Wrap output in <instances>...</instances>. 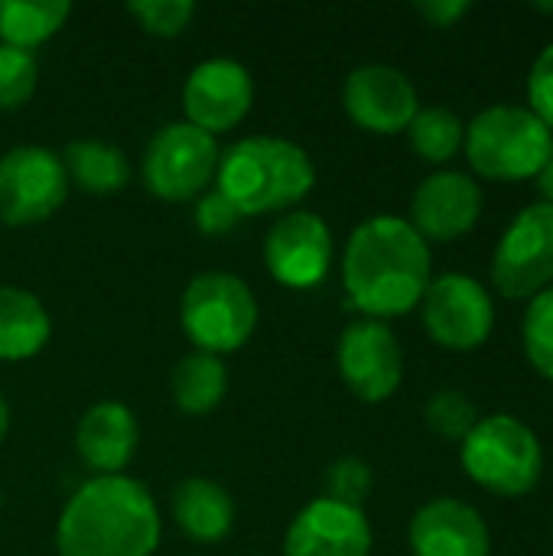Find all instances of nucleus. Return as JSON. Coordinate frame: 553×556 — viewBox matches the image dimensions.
I'll return each mask as SVG.
<instances>
[{
    "label": "nucleus",
    "instance_id": "nucleus-1",
    "mask_svg": "<svg viewBox=\"0 0 553 556\" xmlns=\"http://www.w3.org/2000/svg\"><path fill=\"white\" fill-rule=\"evenodd\" d=\"M430 244L401 215L365 218L342 251V287L365 319H398L420 306L433 280Z\"/></svg>",
    "mask_w": 553,
    "mask_h": 556
},
{
    "label": "nucleus",
    "instance_id": "nucleus-2",
    "mask_svg": "<svg viewBox=\"0 0 553 556\" xmlns=\"http://www.w3.org/2000/svg\"><path fill=\"white\" fill-rule=\"evenodd\" d=\"M160 538L156 498L130 476H91L55 521L59 556H153Z\"/></svg>",
    "mask_w": 553,
    "mask_h": 556
},
{
    "label": "nucleus",
    "instance_id": "nucleus-3",
    "mask_svg": "<svg viewBox=\"0 0 553 556\" xmlns=\"http://www.w3.org/2000/svg\"><path fill=\"white\" fill-rule=\"evenodd\" d=\"M215 189L241 218L297 208L316 186L313 156L287 137H244L218 160Z\"/></svg>",
    "mask_w": 553,
    "mask_h": 556
},
{
    "label": "nucleus",
    "instance_id": "nucleus-4",
    "mask_svg": "<svg viewBox=\"0 0 553 556\" xmlns=\"http://www.w3.org/2000/svg\"><path fill=\"white\" fill-rule=\"evenodd\" d=\"M553 150V134L528 104H489L466 124L463 153L492 182L535 179Z\"/></svg>",
    "mask_w": 553,
    "mask_h": 556
},
{
    "label": "nucleus",
    "instance_id": "nucleus-5",
    "mask_svg": "<svg viewBox=\"0 0 553 556\" xmlns=\"http://www.w3.org/2000/svg\"><path fill=\"white\" fill-rule=\"evenodd\" d=\"M466 476L495 498H525L544 476V446L515 414H489L460 443Z\"/></svg>",
    "mask_w": 553,
    "mask_h": 556
},
{
    "label": "nucleus",
    "instance_id": "nucleus-6",
    "mask_svg": "<svg viewBox=\"0 0 553 556\" xmlns=\"http://www.w3.org/2000/svg\"><path fill=\"white\" fill-rule=\"evenodd\" d=\"M257 296L254 290L228 270H205L192 277L179 300V326L196 352L228 355L248 345L257 329Z\"/></svg>",
    "mask_w": 553,
    "mask_h": 556
},
{
    "label": "nucleus",
    "instance_id": "nucleus-7",
    "mask_svg": "<svg viewBox=\"0 0 553 556\" xmlns=\"http://www.w3.org/2000/svg\"><path fill=\"white\" fill-rule=\"evenodd\" d=\"M218 160L222 150L212 134L186 121H176L150 137L143 150L140 176L150 195L163 202H186L202 195L209 182H215Z\"/></svg>",
    "mask_w": 553,
    "mask_h": 556
},
{
    "label": "nucleus",
    "instance_id": "nucleus-8",
    "mask_svg": "<svg viewBox=\"0 0 553 556\" xmlns=\"http://www.w3.org/2000/svg\"><path fill=\"white\" fill-rule=\"evenodd\" d=\"M420 319H424L427 336L440 349L473 352L492 339L495 300L482 280L450 270L430 280L420 300Z\"/></svg>",
    "mask_w": 553,
    "mask_h": 556
},
{
    "label": "nucleus",
    "instance_id": "nucleus-9",
    "mask_svg": "<svg viewBox=\"0 0 553 556\" xmlns=\"http://www.w3.org/2000/svg\"><path fill=\"white\" fill-rule=\"evenodd\" d=\"M492 287L505 300H535L553 287V205L521 208L492 254Z\"/></svg>",
    "mask_w": 553,
    "mask_h": 556
},
{
    "label": "nucleus",
    "instance_id": "nucleus-10",
    "mask_svg": "<svg viewBox=\"0 0 553 556\" xmlns=\"http://www.w3.org/2000/svg\"><path fill=\"white\" fill-rule=\"evenodd\" d=\"M68 195L62 160L36 143L13 147L0 156V222L10 228L52 218Z\"/></svg>",
    "mask_w": 553,
    "mask_h": 556
},
{
    "label": "nucleus",
    "instance_id": "nucleus-11",
    "mask_svg": "<svg viewBox=\"0 0 553 556\" xmlns=\"http://www.w3.org/2000/svg\"><path fill=\"white\" fill-rule=\"evenodd\" d=\"M336 368L352 397L385 404L404 381V349L388 323L355 319L336 342Z\"/></svg>",
    "mask_w": 553,
    "mask_h": 556
},
{
    "label": "nucleus",
    "instance_id": "nucleus-12",
    "mask_svg": "<svg viewBox=\"0 0 553 556\" xmlns=\"http://www.w3.org/2000/svg\"><path fill=\"white\" fill-rule=\"evenodd\" d=\"M336 241L323 215L310 208L284 212L264 238V264L271 277L290 290H313L329 277Z\"/></svg>",
    "mask_w": 553,
    "mask_h": 556
},
{
    "label": "nucleus",
    "instance_id": "nucleus-13",
    "mask_svg": "<svg viewBox=\"0 0 553 556\" xmlns=\"http://www.w3.org/2000/svg\"><path fill=\"white\" fill-rule=\"evenodd\" d=\"M342 108L355 127L378 137H394L411 127L420 111V98L407 72L385 62H368L349 72L342 85Z\"/></svg>",
    "mask_w": 553,
    "mask_h": 556
},
{
    "label": "nucleus",
    "instance_id": "nucleus-14",
    "mask_svg": "<svg viewBox=\"0 0 553 556\" xmlns=\"http://www.w3.org/2000/svg\"><path fill=\"white\" fill-rule=\"evenodd\" d=\"M254 104V78L238 59H205L183 85L186 124L218 137L235 130Z\"/></svg>",
    "mask_w": 553,
    "mask_h": 556
},
{
    "label": "nucleus",
    "instance_id": "nucleus-15",
    "mask_svg": "<svg viewBox=\"0 0 553 556\" xmlns=\"http://www.w3.org/2000/svg\"><path fill=\"white\" fill-rule=\"evenodd\" d=\"M482 186L460 169H437L411 195V228L430 244L469 235L482 218Z\"/></svg>",
    "mask_w": 553,
    "mask_h": 556
},
{
    "label": "nucleus",
    "instance_id": "nucleus-16",
    "mask_svg": "<svg viewBox=\"0 0 553 556\" xmlns=\"http://www.w3.org/2000/svg\"><path fill=\"white\" fill-rule=\"evenodd\" d=\"M375 534L362 508L313 498L287 528L284 556H372Z\"/></svg>",
    "mask_w": 553,
    "mask_h": 556
},
{
    "label": "nucleus",
    "instance_id": "nucleus-17",
    "mask_svg": "<svg viewBox=\"0 0 553 556\" xmlns=\"http://www.w3.org/2000/svg\"><path fill=\"white\" fill-rule=\"evenodd\" d=\"M407 547L414 556H489L492 534L473 505L460 498H433L414 511Z\"/></svg>",
    "mask_w": 553,
    "mask_h": 556
},
{
    "label": "nucleus",
    "instance_id": "nucleus-18",
    "mask_svg": "<svg viewBox=\"0 0 553 556\" xmlns=\"http://www.w3.org/2000/svg\"><path fill=\"white\" fill-rule=\"evenodd\" d=\"M140 427L127 404L98 401L75 427V453L95 476H124L137 456Z\"/></svg>",
    "mask_w": 553,
    "mask_h": 556
},
{
    "label": "nucleus",
    "instance_id": "nucleus-19",
    "mask_svg": "<svg viewBox=\"0 0 553 556\" xmlns=\"http://www.w3.org/2000/svg\"><path fill=\"white\" fill-rule=\"evenodd\" d=\"M173 521L196 544H218L235 528V498L212 479H186L173 492Z\"/></svg>",
    "mask_w": 553,
    "mask_h": 556
},
{
    "label": "nucleus",
    "instance_id": "nucleus-20",
    "mask_svg": "<svg viewBox=\"0 0 553 556\" xmlns=\"http://www.w3.org/2000/svg\"><path fill=\"white\" fill-rule=\"evenodd\" d=\"M52 339V316L23 287L0 283V362L36 358Z\"/></svg>",
    "mask_w": 553,
    "mask_h": 556
},
{
    "label": "nucleus",
    "instance_id": "nucleus-21",
    "mask_svg": "<svg viewBox=\"0 0 553 556\" xmlns=\"http://www.w3.org/2000/svg\"><path fill=\"white\" fill-rule=\"evenodd\" d=\"M59 160L65 166L68 182L91 195H114L130 182L127 153L108 140H72Z\"/></svg>",
    "mask_w": 553,
    "mask_h": 556
},
{
    "label": "nucleus",
    "instance_id": "nucleus-22",
    "mask_svg": "<svg viewBox=\"0 0 553 556\" xmlns=\"http://www.w3.org/2000/svg\"><path fill=\"white\" fill-rule=\"evenodd\" d=\"M169 391H173V404L186 417H205L228 394V368L215 355L192 352V355L176 362L173 378H169Z\"/></svg>",
    "mask_w": 553,
    "mask_h": 556
},
{
    "label": "nucleus",
    "instance_id": "nucleus-23",
    "mask_svg": "<svg viewBox=\"0 0 553 556\" xmlns=\"http://www.w3.org/2000/svg\"><path fill=\"white\" fill-rule=\"evenodd\" d=\"M72 16L68 0H0V46L33 52Z\"/></svg>",
    "mask_w": 553,
    "mask_h": 556
},
{
    "label": "nucleus",
    "instance_id": "nucleus-24",
    "mask_svg": "<svg viewBox=\"0 0 553 556\" xmlns=\"http://www.w3.org/2000/svg\"><path fill=\"white\" fill-rule=\"evenodd\" d=\"M407 140L424 163L443 166L463 150L466 121L447 104H430L414 114V121L407 127Z\"/></svg>",
    "mask_w": 553,
    "mask_h": 556
},
{
    "label": "nucleus",
    "instance_id": "nucleus-25",
    "mask_svg": "<svg viewBox=\"0 0 553 556\" xmlns=\"http://www.w3.org/2000/svg\"><path fill=\"white\" fill-rule=\"evenodd\" d=\"M521 345L528 365L553 384V287L528 300L521 319Z\"/></svg>",
    "mask_w": 553,
    "mask_h": 556
},
{
    "label": "nucleus",
    "instance_id": "nucleus-26",
    "mask_svg": "<svg viewBox=\"0 0 553 556\" xmlns=\"http://www.w3.org/2000/svg\"><path fill=\"white\" fill-rule=\"evenodd\" d=\"M424 420L427 427L450 443H463L469 437V430L479 424V410L473 404V397L460 388H440L427 407H424Z\"/></svg>",
    "mask_w": 553,
    "mask_h": 556
},
{
    "label": "nucleus",
    "instance_id": "nucleus-27",
    "mask_svg": "<svg viewBox=\"0 0 553 556\" xmlns=\"http://www.w3.org/2000/svg\"><path fill=\"white\" fill-rule=\"evenodd\" d=\"M39 85V62L33 52L0 46V111H20Z\"/></svg>",
    "mask_w": 553,
    "mask_h": 556
},
{
    "label": "nucleus",
    "instance_id": "nucleus-28",
    "mask_svg": "<svg viewBox=\"0 0 553 556\" xmlns=\"http://www.w3.org/2000/svg\"><path fill=\"white\" fill-rule=\"evenodd\" d=\"M127 13L140 23L143 33L173 39L189 29L196 16V3L192 0H134L127 3Z\"/></svg>",
    "mask_w": 553,
    "mask_h": 556
},
{
    "label": "nucleus",
    "instance_id": "nucleus-29",
    "mask_svg": "<svg viewBox=\"0 0 553 556\" xmlns=\"http://www.w3.org/2000/svg\"><path fill=\"white\" fill-rule=\"evenodd\" d=\"M372 485H375L372 466L359 456H342L326 469V498L332 502L362 508L365 498L372 495Z\"/></svg>",
    "mask_w": 553,
    "mask_h": 556
},
{
    "label": "nucleus",
    "instance_id": "nucleus-30",
    "mask_svg": "<svg viewBox=\"0 0 553 556\" xmlns=\"http://www.w3.org/2000/svg\"><path fill=\"white\" fill-rule=\"evenodd\" d=\"M525 91H528V108L544 121V127L553 134V42H548L538 52V59L531 62Z\"/></svg>",
    "mask_w": 553,
    "mask_h": 556
},
{
    "label": "nucleus",
    "instance_id": "nucleus-31",
    "mask_svg": "<svg viewBox=\"0 0 553 556\" xmlns=\"http://www.w3.org/2000/svg\"><path fill=\"white\" fill-rule=\"evenodd\" d=\"M238 222H241V212L218 189L202 192V199L196 202V228L209 238L228 235Z\"/></svg>",
    "mask_w": 553,
    "mask_h": 556
},
{
    "label": "nucleus",
    "instance_id": "nucleus-32",
    "mask_svg": "<svg viewBox=\"0 0 553 556\" xmlns=\"http://www.w3.org/2000/svg\"><path fill=\"white\" fill-rule=\"evenodd\" d=\"M414 10H417L430 26L450 29V26H456V23L473 10V3H469V0H424V3H417Z\"/></svg>",
    "mask_w": 553,
    "mask_h": 556
},
{
    "label": "nucleus",
    "instance_id": "nucleus-33",
    "mask_svg": "<svg viewBox=\"0 0 553 556\" xmlns=\"http://www.w3.org/2000/svg\"><path fill=\"white\" fill-rule=\"evenodd\" d=\"M538 182V192H541V202H548V205H553V150L551 156H548V163L541 166V173L535 176Z\"/></svg>",
    "mask_w": 553,
    "mask_h": 556
},
{
    "label": "nucleus",
    "instance_id": "nucleus-34",
    "mask_svg": "<svg viewBox=\"0 0 553 556\" xmlns=\"http://www.w3.org/2000/svg\"><path fill=\"white\" fill-rule=\"evenodd\" d=\"M7 430H10V404H7L3 394H0V446H3V440H7Z\"/></svg>",
    "mask_w": 553,
    "mask_h": 556
},
{
    "label": "nucleus",
    "instance_id": "nucleus-35",
    "mask_svg": "<svg viewBox=\"0 0 553 556\" xmlns=\"http://www.w3.org/2000/svg\"><path fill=\"white\" fill-rule=\"evenodd\" d=\"M535 10H544V13H553V3H541V0H538V3H535Z\"/></svg>",
    "mask_w": 553,
    "mask_h": 556
},
{
    "label": "nucleus",
    "instance_id": "nucleus-36",
    "mask_svg": "<svg viewBox=\"0 0 553 556\" xmlns=\"http://www.w3.org/2000/svg\"><path fill=\"white\" fill-rule=\"evenodd\" d=\"M0 508H3V492H0Z\"/></svg>",
    "mask_w": 553,
    "mask_h": 556
},
{
    "label": "nucleus",
    "instance_id": "nucleus-37",
    "mask_svg": "<svg viewBox=\"0 0 553 556\" xmlns=\"http://www.w3.org/2000/svg\"><path fill=\"white\" fill-rule=\"evenodd\" d=\"M551 538H553V521H551Z\"/></svg>",
    "mask_w": 553,
    "mask_h": 556
}]
</instances>
